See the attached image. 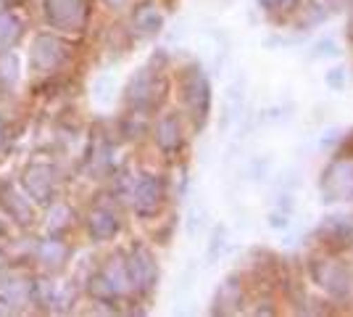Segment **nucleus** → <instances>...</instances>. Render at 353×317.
<instances>
[{"label": "nucleus", "mask_w": 353, "mask_h": 317, "mask_svg": "<svg viewBox=\"0 0 353 317\" xmlns=\"http://www.w3.org/2000/svg\"><path fill=\"white\" fill-rule=\"evenodd\" d=\"M43 11L50 27L63 32H79L88 16V3L85 0H45Z\"/></svg>", "instance_id": "nucleus-1"}, {"label": "nucleus", "mask_w": 353, "mask_h": 317, "mask_svg": "<svg viewBox=\"0 0 353 317\" xmlns=\"http://www.w3.org/2000/svg\"><path fill=\"white\" fill-rule=\"evenodd\" d=\"M69 59V46L56 35H37L30 50L32 72H53Z\"/></svg>", "instance_id": "nucleus-2"}, {"label": "nucleus", "mask_w": 353, "mask_h": 317, "mask_svg": "<svg viewBox=\"0 0 353 317\" xmlns=\"http://www.w3.org/2000/svg\"><path fill=\"white\" fill-rule=\"evenodd\" d=\"M21 185L32 204L48 206L56 196V172L50 164H27L21 172Z\"/></svg>", "instance_id": "nucleus-3"}, {"label": "nucleus", "mask_w": 353, "mask_h": 317, "mask_svg": "<svg viewBox=\"0 0 353 317\" xmlns=\"http://www.w3.org/2000/svg\"><path fill=\"white\" fill-rule=\"evenodd\" d=\"M127 272H130L132 288L140 291V294H148L150 288L156 286V278H159L153 254L148 251L145 246H134L132 251H130V257H127Z\"/></svg>", "instance_id": "nucleus-4"}, {"label": "nucleus", "mask_w": 353, "mask_h": 317, "mask_svg": "<svg viewBox=\"0 0 353 317\" xmlns=\"http://www.w3.org/2000/svg\"><path fill=\"white\" fill-rule=\"evenodd\" d=\"M0 206L3 211L14 220L16 225L30 227L34 222V204L27 193H21L14 182H3L0 185Z\"/></svg>", "instance_id": "nucleus-5"}, {"label": "nucleus", "mask_w": 353, "mask_h": 317, "mask_svg": "<svg viewBox=\"0 0 353 317\" xmlns=\"http://www.w3.org/2000/svg\"><path fill=\"white\" fill-rule=\"evenodd\" d=\"M32 302V280L21 275L0 278V312H19Z\"/></svg>", "instance_id": "nucleus-6"}, {"label": "nucleus", "mask_w": 353, "mask_h": 317, "mask_svg": "<svg viewBox=\"0 0 353 317\" xmlns=\"http://www.w3.org/2000/svg\"><path fill=\"white\" fill-rule=\"evenodd\" d=\"M161 201H163V185L159 177L145 175V177L137 180V185H134L132 191V204L140 217H153L156 211L161 209Z\"/></svg>", "instance_id": "nucleus-7"}, {"label": "nucleus", "mask_w": 353, "mask_h": 317, "mask_svg": "<svg viewBox=\"0 0 353 317\" xmlns=\"http://www.w3.org/2000/svg\"><path fill=\"white\" fill-rule=\"evenodd\" d=\"M88 230L92 241H108L119 233V220L117 214L105 206H95L88 214Z\"/></svg>", "instance_id": "nucleus-8"}, {"label": "nucleus", "mask_w": 353, "mask_h": 317, "mask_svg": "<svg viewBox=\"0 0 353 317\" xmlns=\"http://www.w3.org/2000/svg\"><path fill=\"white\" fill-rule=\"evenodd\" d=\"M156 143L166 153H174L182 146V130H179L176 117H163L159 122V127H156Z\"/></svg>", "instance_id": "nucleus-9"}, {"label": "nucleus", "mask_w": 353, "mask_h": 317, "mask_svg": "<svg viewBox=\"0 0 353 317\" xmlns=\"http://www.w3.org/2000/svg\"><path fill=\"white\" fill-rule=\"evenodd\" d=\"M132 21L137 32H143V35H156L163 24V14L159 11L156 3H143V6H137Z\"/></svg>", "instance_id": "nucleus-10"}, {"label": "nucleus", "mask_w": 353, "mask_h": 317, "mask_svg": "<svg viewBox=\"0 0 353 317\" xmlns=\"http://www.w3.org/2000/svg\"><path fill=\"white\" fill-rule=\"evenodd\" d=\"M21 37V21L11 11H0V53L11 50Z\"/></svg>", "instance_id": "nucleus-11"}, {"label": "nucleus", "mask_w": 353, "mask_h": 317, "mask_svg": "<svg viewBox=\"0 0 353 317\" xmlns=\"http://www.w3.org/2000/svg\"><path fill=\"white\" fill-rule=\"evenodd\" d=\"M50 206V211H48V233L50 236H61L63 230H69L72 227V220H74V214L72 209H69V204H48Z\"/></svg>", "instance_id": "nucleus-12"}, {"label": "nucleus", "mask_w": 353, "mask_h": 317, "mask_svg": "<svg viewBox=\"0 0 353 317\" xmlns=\"http://www.w3.org/2000/svg\"><path fill=\"white\" fill-rule=\"evenodd\" d=\"M37 259L43 262L45 267H59L61 262L66 259V246L59 238H45L37 243Z\"/></svg>", "instance_id": "nucleus-13"}, {"label": "nucleus", "mask_w": 353, "mask_h": 317, "mask_svg": "<svg viewBox=\"0 0 353 317\" xmlns=\"http://www.w3.org/2000/svg\"><path fill=\"white\" fill-rule=\"evenodd\" d=\"M185 90H188V95H185V98H188L190 108L195 111V117H203V114H201V106H203V108H208V88H206V79H203L201 75H192Z\"/></svg>", "instance_id": "nucleus-14"}, {"label": "nucleus", "mask_w": 353, "mask_h": 317, "mask_svg": "<svg viewBox=\"0 0 353 317\" xmlns=\"http://www.w3.org/2000/svg\"><path fill=\"white\" fill-rule=\"evenodd\" d=\"M101 272H103L105 278H108V283L114 286L117 296L132 288V283H130V272H127V262H121V259H111V262H108V265H105Z\"/></svg>", "instance_id": "nucleus-15"}, {"label": "nucleus", "mask_w": 353, "mask_h": 317, "mask_svg": "<svg viewBox=\"0 0 353 317\" xmlns=\"http://www.w3.org/2000/svg\"><path fill=\"white\" fill-rule=\"evenodd\" d=\"M19 79V61L14 53H0V90H11Z\"/></svg>", "instance_id": "nucleus-16"}, {"label": "nucleus", "mask_w": 353, "mask_h": 317, "mask_svg": "<svg viewBox=\"0 0 353 317\" xmlns=\"http://www.w3.org/2000/svg\"><path fill=\"white\" fill-rule=\"evenodd\" d=\"M88 294L92 299H98V302H114L117 299V291L108 283V278H105L103 272H95L88 280Z\"/></svg>", "instance_id": "nucleus-17"}, {"label": "nucleus", "mask_w": 353, "mask_h": 317, "mask_svg": "<svg viewBox=\"0 0 353 317\" xmlns=\"http://www.w3.org/2000/svg\"><path fill=\"white\" fill-rule=\"evenodd\" d=\"M105 3H108V6H114V8H121L127 0H105Z\"/></svg>", "instance_id": "nucleus-18"}, {"label": "nucleus", "mask_w": 353, "mask_h": 317, "mask_svg": "<svg viewBox=\"0 0 353 317\" xmlns=\"http://www.w3.org/2000/svg\"><path fill=\"white\" fill-rule=\"evenodd\" d=\"M0 140H3V122H0Z\"/></svg>", "instance_id": "nucleus-19"}, {"label": "nucleus", "mask_w": 353, "mask_h": 317, "mask_svg": "<svg viewBox=\"0 0 353 317\" xmlns=\"http://www.w3.org/2000/svg\"><path fill=\"white\" fill-rule=\"evenodd\" d=\"M0 270H3V254H0Z\"/></svg>", "instance_id": "nucleus-20"}]
</instances>
